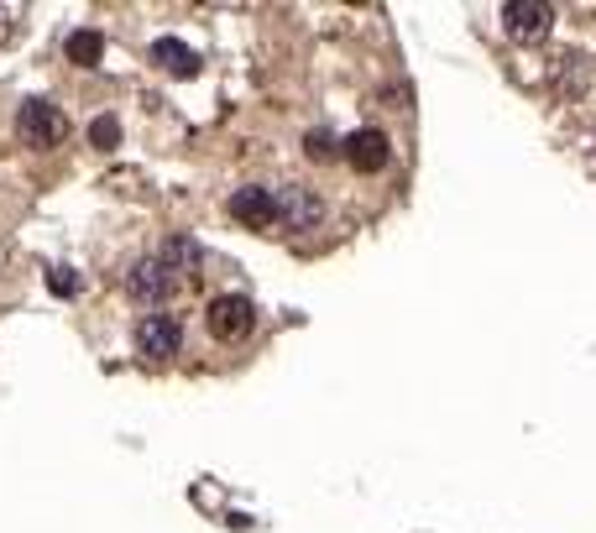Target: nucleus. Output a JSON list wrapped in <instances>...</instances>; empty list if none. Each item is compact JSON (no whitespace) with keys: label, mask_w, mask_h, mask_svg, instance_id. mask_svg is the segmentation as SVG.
I'll list each match as a JSON object with an SVG mask.
<instances>
[{"label":"nucleus","mask_w":596,"mask_h":533,"mask_svg":"<svg viewBox=\"0 0 596 533\" xmlns=\"http://www.w3.org/2000/svg\"><path fill=\"white\" fill-rule=\"evenodd\" d=\"M16 136H21L27 147L48 152V147H58L63 136H68V115H63L53 100H27V105L16 110Z\"/></svg>","instance_id":"1"},{"label":"nucleus","mask_w":596,"mask_h":533,"mask_svg":"<svg viewBox=\"0 0 596 533\" xmlns=\"http://www.w3.org/2000/svg\"><path fill=\"white\" fill-rule=\"evenodd\" d=\"M136 351L152 356V361L178 356V351H183V324H178L173 314H163V309L142 314V319H136Z\"/></svg>","instance_id":"2"},{"label":"nucleus","mask_w":596,"mask_h":533,"mask_svg":"<svg viewBox=\"0 0 596 533\" xmlns=\"http://www.w3.org/2000/svg\"><path fill=\"white\" fill-rule=\"evenodd\" d=\"M272 215L288 230H314V225H325V199L309 194L304 183H288V189L272 194Z\"/></svg>","instance_id":"3"},{"label":"nucleus","mask_w":596,"mask_h":533,"mask_svg":"<svg viewBox=\"0 0 596 533\" xmlns=\"http://www.w3.org/2000/svg\"><path fill=\"white\" fill-rule=\"evenodd\" d=\"M204 324H210L215 340H241V335H251V324H257V309H251V298H241V293H220V298H210V309H204Z\"/></svg>","instance_id":"4"},{"label":"nucleus","mask_w":596,"mask_h":533,"mask_svg":"<svg viewBox=\"0 0 596 533\" xmlns=\"http://www.w3.org/2000/svg\"><path fill=\"white\" fill-rule=\"evenodd\" d=\"M173 288H178V277H173L163 262H157V257L131 262V272H126V293L136 298V304H147V309L168 304V298H173Z\"/></svg>","instance_id":"5"},{"label":"nucleus","mask_w":596,"mask_h":533,"mask_svg":"<svg viewBox=\"0 0 596 533\" xmlns=\"http://www.w3.org/2000/svg\"><path fill=\"white\" fill-rule=\"evenodd\" d=\"M549 27H555V6H544V0H508L502 6V32L518 42H544Z\"/></svg>","instance_id":"6"},{"label":"nucleus","mask_w":596,"mask_h":533,"mask_svg":"<svg viewBox=\"0 0 596 533\" xmlns=\"http://www.w3.org/2000/svg\"><path fill=\"white\" fill-rule=\"evenodd\" d=\"M231 220L236 225H251V230H272L278 215H272V194L257 189V183H246V189L231 194Z\"/></svg>","instance_id":"7"},{"label":"nucleus","mask_w":596,"mask_h":533,"mask_svg":"<svg viewBox=\"0 0 596 533\" xmlns=\"http://www.w3.org/2000/svg\"><path fill=\"white\" fill-rule=\"evenodd\" d=\"M346 157H351V168H356V173H377L382 162H387V136L372 131V126L356 131L351 142H346Z\"/></svg>","instance_id":"8"},{"label":"nucleus","mask_w":596,"mask_h":533,"mask_svg":"<svg viewBox=\"0 0 596 533\" xmlns=\"http://www.w3.org/2000/svg\"><path fill=\"white\" fill-rule=\"evenodd\" d=\"M157 262L178 277V272H199V267H204V251H199V241H189V236H168L163 251H157Z\"/></svg>","instance_id":"9"},{"label":"nucleus","mask_w":596,"mask_h":533,"mask_svg":"<svg viewBox=\"0 0 596 533\" xmlns=\"http://www.w3.org/2000/svg\"><path fill=\"white\" fill-rule=\"evenodd\" d=\"M152 58L163 63V68H173V74H183V79H194V74H199V63H194V53L183 48V42H168V37H163V42L152 48Z\"/></svg>","instance_id":"10"},{"label":"nucleus","mask_w":596,"mask_h":533,"mask_svg":"<svg viewBox=\"0 0 596 533\" xmlns=\"http://www.w3.org/2000/svg\"><path fill=\"white\" fill-rule=\"evenodd\" d=\"M100 53H105V37L100 32H74V37H68V58H74L79 68H95Z\"/></svg>","instance_id":"11"},{"label":"nucleus","mask_w":596,"mask_h":533,"mask_svg":"<svg viewBox=\"0 0 596 533\" xmlns=\"http://www.w3.org/2000/svg\"><path fill=\"white\" fill-rule=\"evenodd\" d=\"M89 142H95L100 152H110V147L121 142V121H116V115H100V121L89 126Z\"/></svg>","instance_id":"12"},{"label":"nucleus","mask_w":596,"mask_h":533,"mask_svg":"<svg viewBox=\"0 0 596 533\" xmlns=\"http://www.w3.org/2000/svg\"><path fill=\"white\" fill-rule=\"evenodd\" d=\"M48 288H53L58 298H74V293H79V272H74V267H63V262L48 267Z\"/></svg>","instance_id":"13"},{"label":"nucleus","mask_w":596,"mask_h":533,"mask_svg":"<svg viewBox=\"0 0 596 533\" xmlns=\"http://www.w3.org/2000/svg\"><path fill=\"white\" fill-rule=\"evenodd\" d=\"M335 147H330V131H309V157H319V162H325Z\"/></svg>","instance_id":"14"}]
</instances>
